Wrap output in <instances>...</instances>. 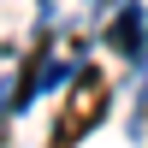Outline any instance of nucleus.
<instances>
[{"label":"nucleus","mask_w":148,"mask_h":148,"mask_svg":"<svg viewBox=\"0 0 148 148\" xmlns=\"http://www.w3.org/2000/svg\"><path fill=\"white\" fill-rule=\"evenodd\" d=\"M101 113H107V77H101V71H83V77L71 83L65 107H59V125H53V148H71L77 136H89V130L101 125Z\"/></svg>","instance_id":"obj_1"}]
</instances>
